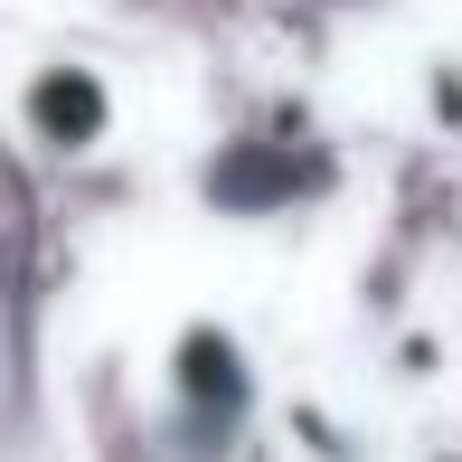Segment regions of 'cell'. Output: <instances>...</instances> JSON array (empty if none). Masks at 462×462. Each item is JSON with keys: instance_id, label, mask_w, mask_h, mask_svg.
I'll return each instance as SVG.
<instances>
[{"instance_id": "277c9868", "label": "cell", "mask_w": 462, "mask_h": 462, "mask_svg": "<svg viewBox=\"0 0 462 462\" xmlns=\"http://www.w3.org/2000/svg\"><path fill=\"white\" fill-rule=\"evenodd\" d=\"M444 359H453L444 330H396V340H387V377H396V387H434Z\"/></svg>"}, {"instance_id": "5b68a950", "label": "cell", "mask_w": 462, "mask_h": 462, "mask_svg": "<svg viewBox=\"0 0 462 462\" xmlns=\"http://www.w3.org/2000/svg\"><path fill=\"white\" fill-rule=\"evenodd\" d=\"M425 114H434V133L462 142V57H434L425 67Z\"/></svg>"}, {"instance_id": "3957f363", "label": "cell", "mask_w": 462, "mask_h": 462, "mask_svg": "<svg viewBox=\"0 0 462 462\" xmlns=\"http://www.w3.org/2000/svg\"><path fill=\"white\" fill-rule=\"evenodd\" d=\"M311 189H330V161H302V142H226L217 161L199 171V199L226 208V217H283V208H302Z\"/></svg>"}, {"instance_id": "6da1fadb", "label": "cell", "mask_w": 462, "mask_h": 462, "mask_svg": "<svg viewBox=\"0 0 462 462\" xmlns=\"http://www.w3.org/2000/svg\"><path fill=\"white\" fill-rule=\"evenodd\" d=\"M171 415L189 434H236L255 415V349H245L236 321L199 311V321L171 330Z\"/></svg>"}, {"instance_id": "7a4b0ae2", "label": "cell", "mask_w": 462, "mask_h": 462, "mask_svg": "<svg viewBox=\"0 0 462 462\" xmlns=\"http://www.w3.org/2000/svg\"><path fill=\"white\" fill-rule=\"evenodd\" d=\"M10 114H19V133H29L48 161H86V152L114 142L123 95H114V76H104V67H86V57H48V67L19 76Z\"/></svg>"}]
</instances>
